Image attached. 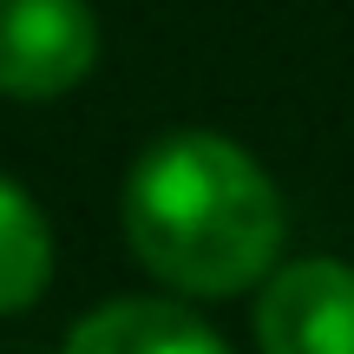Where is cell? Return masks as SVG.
Instances as JSON below:
<instances>
[{
	"label": "cell",
	"instance_id": "6da1fadb",
	"mask_svg": "<svg viewBox=\"0 0 354 354\" xmlns=\"http://www.w3.org/2000/svg\"><path fill=\"white\" fill-rule=\"evenodd\" d=\"M125 236L184 295L250 289L282 250V197L243 145L216 131L158 138L125 177Z\"/></svg>",
	"mask_w": 354,
	"mask_h": 354
},
{
	"label": "cell",
	"instance_id": "7a4b0ae2",
	"mask_svg": "<svg viewBox=\"0 0 354 354\" xmlns=\"http://www.w3.org/2000/svg\"><path fill=\"white\" fill-rule=\"evenodd\" d=\"M99 59V20L86 0H0V92L59 99Z\"/></svg>",
	"mask_w": 354,
	"mask_h": 354
},
{
	"label": "cell",
	"instance_id": "3957f363",
	"mask_svg": "<svg viewBox=\"0 0 354 354\" xmlns=\"http://www.w3.org/2000/svg\"><path fill=\"white\" fill-rule=\"evenodd\" d=\"M256 335L269 354H354V269L328 256L276 269L256 302Z\"/></svg>",
	"mask_w": 354,
	"mask_h": 354
},
{
	"label": "cell",
	"instance_id": "277c9868",
	"mask_svg": "<svg viewBox=\"0 0 354 354\" xmlns=\"http://www.w3.org/2000/svg\"><path fill=\"white\" fill-rule=\"evenodd\" d=\"M66 348H79V354H216L223 335L210 322H197L184 302L125 295V302H105L86 322H73Z\"/></svg>",
	"mask_w": 354,
	"mask_h": 354
},
{
	"label": "cell",
	"instance_id": "5b68a950",
	"mask_svg": "<svg viewBox=\"0 0 354 354\" xmlns=\"http://www.w3.org/2000/svg\"><path fill=\"white\" fill-rule=\"evenodd\" d=\"M53 276V236H46V216L33 210L20 184L0 177V315L13 308H33L39 289Z\"/></svg>",
	"mask_w": 354,
	"mask_h": 354
}]
</instances>
